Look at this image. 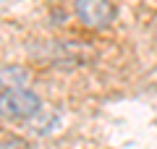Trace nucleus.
Returning <instances> with one entry per match:
<instances>
[{"mask_svg":"<svg viewBox=\"0 0 157 149\" xmlns=\"http://www.w3.org/2000/svg\"><path fill=\"white\" fill-rule=\"evenodd\" d=\"M42 107V97L29 86L0 92V118L8 123H29Z\"/></svg>","mask_w":157,"mask_h":149,"instance_id":"obj_1","label":"nucleus"},{"mask_svg":"<svg viewBox=\"0 0 157 149\" xmlns=\"http://www.w3.org/2000/svg\"><path fill=\"white\" fill-rule=\"evenodd\" d=\"M73 13H76V18L86 29H94V32L107 29L118 16L113 0H76L73 3Z\"/></svg>","mask_w":157,"mask_h":149,"instance_id":"obj_2","label":"nucleus"},{"mask_svg":"<svg viewBox=\"0 0 157 149\" xmlns=\"http://www.w3.org/2000/svg\"><path fill=\"white\" fill-rule=\"evenodd\" d=\"M32 81V71L18 63H0V92L8 89H24Z\"/></svg>","mask_w":157,"mask_h":149,"instance_id":"obj_3","label":"nucleus"},{"mask_svg":"<svg viewBox=\"0 0 157 149\" xmlns=\"http://www.w3.org/2000/svg\"><path fill=\"white\" fill-rule=\"evenodd\" d=\"M0 149H29V141L16 133H0Z\"/></svg>","mask_w":157,"mask_h":149,"instance_id":"obj_4","label":"nucleus"}]
</instances>
